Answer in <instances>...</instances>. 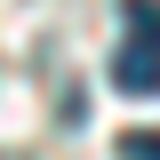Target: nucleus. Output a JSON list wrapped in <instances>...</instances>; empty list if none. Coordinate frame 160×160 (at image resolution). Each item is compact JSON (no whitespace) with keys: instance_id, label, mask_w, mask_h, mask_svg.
I'll list each match as a JSON object with an SVG mask.
<instances>
[{"instance_id":"obj_1","label":"nucleus","mask_w":160,"mask_h":160,"mask_svg":"<svg viewBox=\"0 0 160 160\" xmlns=\"http://www.w3.org/2000/svg\"><path fill=\"white\" fill-rule=\"evenodd\" d=\"M112 88L120 96H160V40H120L112 48Z\"/></svg>"},{"instance_id":"obj_2","label":"nucleus","mask_w":160,"mask_h":160,"mask_svg":"<svg viewBox=\"0 0 160 160\" xmlns=\"http://www.w3.org/2000/svg\"><path fill=\"white\" fill-rule=\"evenodd\" d=\"M120 24L136 40H160V0H120Z\"/></svg>"},{"instance_id":"obj_3","label":"nucleus","mask_w":160,"mask_h":160,"mask_svg":"<svg viewBox=\"0 0 160 160\" xmlns=\"http://www.w3.org/2000/svg\"><path fill=\"white\" fill-rule=\"evenodd\" d=\"M120 160H160V128H128L120 136Z\"/></svg>"},{"instance_id":"obj_4","label":"nucleus","mask_w":160,"mask_h":160,"mask_svg":"<svg viewBox=\"0 0 160 160\" xmlns=\"http://www.w3.org/2000/svg\"><path fill=\"white\" fill-rule=\"evenodd\" d=\"M0 160H8V152H0Z\"/></svg>"}]
</instances>
